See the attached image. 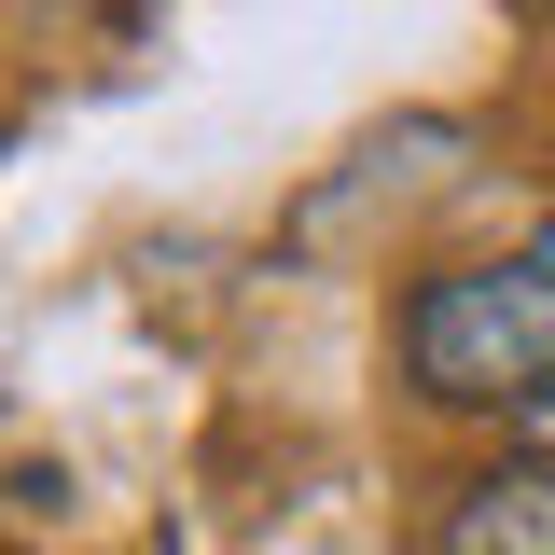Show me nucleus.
<instances>
[{"label":"nucleus","instance_id":"nucleus-1","mask_svg":"<svg viewBox=\"0 0 555 555\" xmlns=\"http://www.w3.org/2000/svg\"><path fill=\"white\" fill-rule=\"evenodd\" d=\"M555 375V222L403 292V389L444 416H514Z\"/></svg>","mask_w":555,"mask_h":555},{"label":"nucleus","instance_id":"nucleus-2","mask_svg":"<svg viewBox=\"0 0 555 555\" xmlns=\"http://www.w3.org/2000/svg\"><path fill=\"white\" fill-rule=\"evenodd\" d=\"M416 555H555V473L542 459H500V473L444 486V514L416 528Z\"/></svg>","mask_w":555,"mask_h":555},{"label":"nucleus","instance_id":"nucleus-3","mask_svg":"<svg viewBox=\"0 0 555 555\" xmlns=\"http://www.w3.org/2000/svg\"><path fill=\"white\" fill-rule=\"evenodd\" d=\"M500 430H514V459H542V473H555V375H542L514 416H500Z\"/></svg>","mask_w":555,"mask_h":555}]
</instances>
